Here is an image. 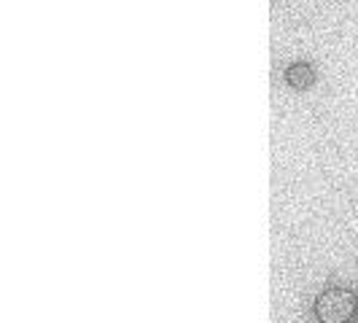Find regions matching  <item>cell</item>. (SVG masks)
<instances>
[{
	"instance_id": "1",
	"label": "cell",
	"mask_w": 358,
	"mask_h": 323,
	"mask_svg": "<svg viewBox=\"0 0 358 323\" xmlns=\"http://www.w3.org/2000/svg\"><path fill=\"white\" fill-rule=\"evenodd\" d=\"M358 313V299L348 288H326L315 299V318L321 323H350Z\"/></svg>"
},
{
	"instance_id": "2",
	"label": "cell",
	"mask_w": 358,
	"mask_h": 323,
	"mask_svg": "<svg viewBox=\"0 0 358 323\" xmlns=\"http://www.w3.org/2000/svg\"><path fill=\"white\" fill-rule=\"evenodd\" d=\"M286 81L294 87V89H307V87H313V81H315V73L310 65L305 62H299V65H291L286 71Z\"/></svg>"
}]
</instances>
